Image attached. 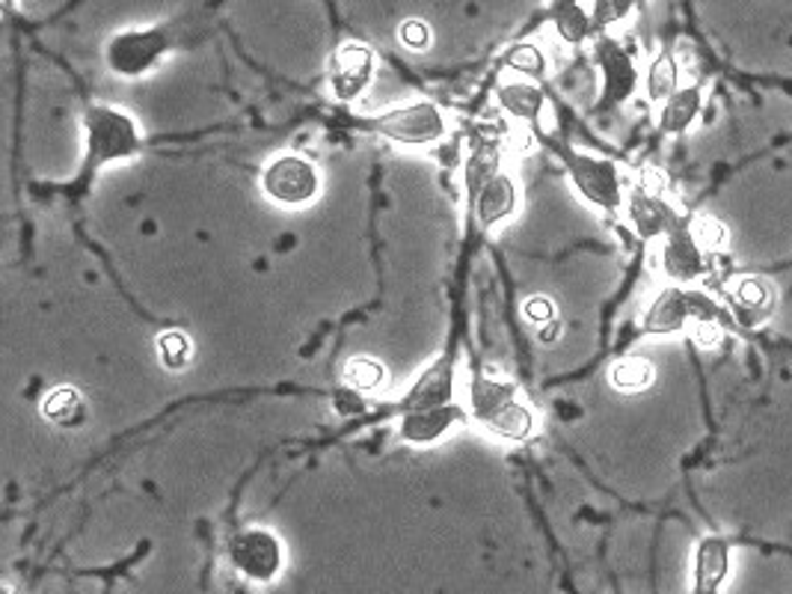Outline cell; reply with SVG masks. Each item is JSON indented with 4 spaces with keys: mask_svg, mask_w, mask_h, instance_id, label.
I'll return each instance as SVG.
<instances>
[{
    "mask_svg": "<svg viewBox=\"0 0 792 594\" xmlns=\"http://www.w3.org/2000/svg\"><path fill=\"white\" fill-rule=\"evenodd\" d=\"M173 48V33L166 28H146L116 33L104 48V63L120 78H143L152 72L161 57Z\"/></svg>",
    "mask_w": 792,
    "mask_h": 594,
    "instance_id": "obj_11",
    "label": "cell"
},
{
    "mask_svg": "<svg viewBox=\"0 0 792 594\" xmlns=\"http://www.w3.org/2000/svg\"><path fill=\"white\" fill-rule=\"evenodd\" d=\"M3 3H7V7H10V3H12V0H3Z\"/></svg>",
    "mask_w": 792,
    "mask_h": 594,
    "instance_id": "obj_34",
    "label": "cell"
},
{
    "mask_svg": "<svg viewBox=\"0 0 792 594\" xmlns=\"http://www.w3.org/2000/svg\"><path fill=\"white\" fill-rule=\"evenodd\" d=\"M229 562L244 580L256 585L277 583L286 567V547L270 530L253 526L238 532L229 544Z\"/></svg>",
    "mask_w": 792,
    "mask_h": 594,
    "instance_id": "obj_12",
    "label": "cell"
},
{
    "mask_svg": "<svg viewBox=\"0 0 792 594\" xmlns=\"http://www.w3.org/2000/svg\"><path fill=\"white\" fill-rule=\"evenodd\" d=\"M680 90V60L671 51H662L650 60L645 72V95L647 102L659 107V104Z\"/></svg>",
    "mask_w": 792,
    "mask_h": 594,
    "instance_id": "obj_22",
    "label": "cell"
},
{
    "mask_svg": "<svg viewBox=\"0 0 792 594\" xmlns=\"http://www.w3.org/2000/svg\"><path fill=\"white\" fill-rule=\"evenodd\" d=\"M730 574V541L721 535H707L695 547L691 565V594H719Z\"/></svg>",
    "mask_w": 792,
    "mask_h": 594,
    "instance_id": "obj_19",
    "label": "cell"
},
{
    "mask_svg": "<svg viewBox=\"0 0 792 594\" xmlns=\"http://www.w3.org/2000/svg\"><path fill=\"white\" fill-rule=\"evenodd\" d=\"M555 33L567 42V45H582L594 39V19H590V10L582 3V0H567L555 10Z\"/></svg>",
    "mask_w": 792,
    "mask_h": 594,
    "instance_id": "obj_24",
    "label": "cell"
},
{
    "mask_svg": "<svg viewBox=\"0 0 792 594\" xmlns=\"http://www.w3.org/2000/svg\"><path fill=\"white\" fill-rule=\"evenodd\" d=\"M689 226L703 250L712 253V256H716V253H724V247H728L730 242V233L719 217H712V214H691Z\"/></svg>",
    "mask_w": 792,
    "mask_h": 594,
    "instance_id": "obj_27",
    "label": "cell"
},
{
    "mask_svg": "<svg viewBox=\"0 0 792 594\" xmlns=\"http://www.w3.org/2000/svg\"><path fill=\"white\" fill-rule=\"evenodd\" d=\"M562 161L582 203L590 205L594 212L608 214V217H620L632 178L618 158L590 152V148L567 146L562 152Z\"/></svg>",
    "mask_w": 792,
    "mask_h": 594,
    "instance_id": "obj_2",
    "label": "cell"
},
{
    "mask_svg": "<svg viewBox=\"0 0 792 594\" xmlns=\"http://www.w3.org/2000/svg\"><path fill=\"white\" fill-rule=\"evenodd\" d=\"M496 104L498 111L505 113L507 120L523 129H537L544 120L549 99H546L544 86H537L528 78H502L496 86Z\"/></svg>",
    "mask_w": 792,
    "mask_h": 594,
    "instance_id": "obj_16",
    "label": "cell"
},
{
    "mask_svg": "<svg viewBox=\"0 0 792 594\" xmlns=\"http://www.w3.org/2000/svg\"><path fill=\"white\" fill-rule=\"evenodd\" d=\"M398 37H401V42H404L407 48H413V51H424V48L431 45V28H428L422 19H407L404 24L398 28Z\"/></svg>",
    "mask_w": 792,
    "mask_h": 594,
    "instance_id": "obj_31",
    "label": "cell"
},
{
    "mask_svg": "<svg viewBox=\"0 0 792 594\" xmlns=\"http://www.w3.org/2000/svg\"><path fill=\"white\" fill-rule=\"evenodd\" d=\"M632 7H636V0H590L588 10L594 19V30L606 33V30L618 28L632 16Z\"/></svg>",
    "mask_w": 792,
    "mask_h": 594,
    "instance_id": "obj_28",
    "label": "cell"
},
{
    "mask_svg": "<svg viewBox=\"0 0 792 594\" xmlns=\"http://www.w3.org/2000/svg\"><path fill=\"white\" fill-rule=\"evenodd\" d=\"M261 194L279 208H306L321 194V173L315 161L297 155V152H279L261 167Z\"/></svg>",
    "mask_w": 792,
    "mask_h": 594,
    "instance_id": "obj_8",
    "label": "cell"
},
{
    "mask_svg": "<svg viewBox=\"0 0 792 594\" xmlns=\"http://www.w3.org/2000/svg\"><path fill=\"white\" fill-rule=\"evenodd\" d=\"M698 318H721V307L698 286H665L662 283L641 316V334L686 336Z\"/></svg>",
    "mask_w": 792,
    "mask_h": 594,
    "instance_id": "obj_6",
    "label": "cell"
},
{
    "mask_svg": "<svg viewBox=\"0 0 792 594\" xmlns=\"http://www.w3.org/2000/svg\"><path fill=\"white\" fill-rule=\"evenodd\" d=\"M461 401L470 419L490 437L505 443H525L537 431V413L520 396L516 383L493 375H470L461 387Z\"/></svg>",
    "mask_w": 792,
    "mask_h": 594,
    "instance_id": "obj_1",
    "label": "cell"
},
{
    "mask_svg": "<svg viewBox=\"0 0 792 594\" xmlns=\"http://www.w3.org/2000/svg\"><path fill=\"white\" fill-rule=\"evenodd\" d=\"M703 107H707V86H680V90L668 95L659 107H654L656 131H662L668 137H680V134L691 131V125L700 120Z\"/></svg>",
    "mask_w": 792,
    "mask_h": 594,
    "instance_id": "obj_18",
    "label": "cell"
},
{
    "mask_svg": "<svg viewBox=\"0 0 792 594\" xmlns=\"http://www.w3.org/2000/svg\"><path fill=\"white\" fill-rule=\"evenodd\" d=\"M686 336H689V342L698 345L700 351H716L728 339V327L721 318H698Z\"/></svg>",
    "mask_w": 792,
    "mask_h": 594,
    "instance_id": "obj_29",
    "label": "cell"
},
{
    "mask_svg": "<svg viewBox=\"0 0 792 594\" xmlns=\"http://www.w3.org/2000/svg\"><path fill=\"white\" fill-rule=\"evenodd\" d=\"M83 140H86V148H83V173L86 176H93L111 164L137 158L146 148V134L140 131L137 120L111 104L86 107Z\"/></svg>",
    "mask_w": 792,
    "mask_h": 594,
    "instance_id": "obj_3",
    "label": "cell"
},
{
    "mask_svg": "<svg viewBox=\"0 0 792 594\" xmlns=\"http://www.w3.org/2000/svg\"><path fill=\"white\" fill-rule=\"evenodd\" d=\"M470 419L463 401H449V404H436V408H419V410H401L395 419L398 440L415 449H428L436 445L445 434H452L454 428L463 426Z\"/></svg>",
    "mask_w": 792,
    "mask_h": 594,
    "instance_id": "obj_13",
    "label": "cell"
},
{
    "mask_svg": "<svg viewBox=\"0 0 792 594\" xmlns=\"http://www.w3.org/2000/svg\"><path fill=\"white\" fill-rule=\"evenodd\" d=\"M724 295L733 304L739 321H745L748 327L765 325L778 309V286L760 274H739L737 279H730Z\"/></svg>",
    "mask_w": 792,
    "mask_h": 594,
    "instance_id": "obj_15",
    "label": "cell"
},
{
    "mask_svg": "<svg viewBox=\"0 0 792 594\" xmlns=\"http://www.w3.org/2000/svg\"><path fill=\"white\" fill-rule=\"evenodd\" d=\"M523 316L528 318V325L535 327H546L553 325V321H558V318H555V304L546 295L528 297V300L523 304Z\"/></svg>",
    "mask_w": 792,
    "mask_h": 594,
    "instance_id": "obj_30",
    "label": "cell"
},
{
    "mask_svg": "<svg viewBox=\"0 0 792 594\" xmlns=\"http://www.w3.org/2000/svg\"><path fill=\"white\" fill-rule=\"evenodd\" d=\"M650 253H654L656 277L662 279L665 286H698L710 277L712 253L700 247L689 223L665 235L662 242L650 247Z\"/></svg>",
    "mask_w": 792,
    "mask_h": 594,
    "instance_id": "obj_9",
    "label": "cell"
},
{
    "mask_svg": "<svg viewBox=\"0 0 792 594\" xmlns=\"http://www.w3.org/2000/svg\"><path fill=\"white\" fill-rule=\"evenodd\" d=\"M374 72H378V60L369 45H360V42L339 45L330 60L332 99L341 104L357 102L374 81Z\"/></svg>",
    "mask_w": 792,
    "mask_h": 594,
    "instance_id": "obj_14",
    "label": "cell"
},
{
    "mask_svg": "<svg viewBox=\"0 0 792 594\" xmlns=\"http://www.w3.org/2000/svg\"><path fill=\"white\" fill-rule=\"evenodd\" d=\"M590 60H594L599 72V113L618 111V107L636 99V93L645 84L641 81V69H638L636 57L629 54L618 39L608 37V33H597L594 45H590Z\"/></svg>",
    "mask_w": 792,
    "mask_h": 594,
    "instance_id": "obj_7",
    "label": "cell"
},
{
    "mask_svg": "<svg viewBox=\"0 0 792 594\" xmlns=\"http://www.w3.org/2000/svg\"><path fill=\"white\" fill-rule=\"evenodd\" d=\"M461 399L457 392V366L452 357H440L431 362L428 369L415 378L404 399H401V410H419V408H436V404H449V401Z\"/></svg>",
    "mask_w": 792,
    "mask_h": 594,
    "instance_id": "obj_17",
    "label": "cell"
},
{
    "mask_svg": "<svg viewBox=\"0 0 792 594\" xmlns=\"http://www.w3.org/2000/svg\"><path fill=\"white\" fill-rule=\"evenodd\" d=\"M332 408L339 410L341 417H357L362 408H366V401H362V396L360 392H353V390H339L336 392V399H332Z\"/></svg>",
    "mask_w": 792,
    "mask_h": 594,
    "instance_id": "obj_32",
    "label": "cell"
},
{
    "mask_svg": "<svg viewBox=\"0 0 792 594\" xmlns=\"http://www.w3.org/2000/svg\"><path fill=\"white\" fill-rule=\"evenodd\" d=\"M341 383L360 396H378L387 390V369L374 357H350L341 369Z\"/></svg>",
    "mask_w": 792,
    "mask_h": 594,
    "instance_id": "obj_23",
    "label": "cell"
},
{
    "mask_svg": "<svg viewBox=\"0 0 792 594\" xmlns=\"http://www.w3.org/2000/svg\"><path fill=\"white\" fill-rule=\"evenodd\" d=\"M558 330H562V327H558V321H553V325H546V327H537V339L546 345L555 342V339H558Z\"/></svg>",
    "mask_w": 792,
    "mask_h": 594,
    "instance_id": "obj_33",
    "label": "cell"
},
{
    "mask_svg": "<svg viewBox=\"0 0 792 594\" xmlns=\"http://www.w3.org/2000/svg\"><path fill=\"white\" fill-rule=\"evenodd\" d=\"M157 360L169 371H185L194 362V342L185 330H166L157 336Z\"/></svg>",
    "mask_w": 792,
    "mask_h": 594,
    "instance_id": "obj_25",
    "label": "cell"
},
{
    "mask_svg": "<svg viewBox=\"0 0 792 594\" xmlns=\"http://www.w3.org/2000/svg\"><path fill=\"white\" fill-rule=\"evenodd\" d=\"M466 199H470L475 226L481 233H493V229H502L505 223L516 217L520 205H523V185H520L514 167L505 161L484 182L466 191Z\"/></svg>",
    "mask_w": 792,
    "mask_h": 594,
    "instance_id": "obj_10",
    "label": "cell"
},
{
    "mask_svg": "<svg viewBox=\"0 0 792 594\" xmlns=\"http://www.w3.org/2000/svg\"><path fill=\"white\" fill-rule=\"evenodd\" d=\"M507 69L520 78H528V81H537L541 74L546 72V54L535 42H520L507 51Z\"/></svg>",
    "mask_w": 792,
    "mask_h": 594,
    "instance_id": "obj_26",
    "label": "cell"
},
{
    "mask_svg": "<svg viewBox=\"0 0 792 594\" xmlns=\"http://www.w3.org/2000/svg\"><path fill=\"white\" fill-rule=\"evenodd\" d=\"M39 413L45 417V422L56 428H78L86 419V399H83V392L78 387L60 383V387L42 396Z\"/></svg>",
    "mask_w": 792,
    "mask_h": 594,
    "instance_id": "obj_20",
    "label": "cell"
},
{
    "mask_svg": "<svg viewBox=\"0 0 792 594\" xmlns=\"http://www.w3.org/2000/svg\"><path fill=\"white\" fill-rule=\"evenodd\" d=\"M656 381V366L641 354H624L608 366V383L618 392L636 396V392L650 390Z\"/></svg>",
    "mask_w": 792,
    "mask_h": 594,
    "instance_id": "obj_21",
    "label": "cell"
},
{
    "mask_svg": "<svg viewBox=\"0 0 792 594\" xmlns=\"http://www.w3.org/2000/svg\"><path fill=\"white\" fill-rule=\"evenodd\" d=\"M689 217L691 214L668 194L662 178L645 170L641 178H632V187H629L627 203H624L618 221H624V226L636 235L638 242L654 247V244L662 242L665 235L686 226Z\"/></svg>",
    "mask_w": 792,
    "mask_h": 594,
    "instance_id": "obj_4",
    "label": "cell"
},
{
    "mask_svg": "<svg viewBox=\"0 0 792 594\" xmlns=\"http://www.w3.org/2000/svg\"><path fill=\"white\" fill-rule=\"evenodd\" d=\"M366 129L378 137L389 140V143H395V146L428 148L443 143L452 134V122H449V113L440 104L419 99V102L398 104L392 111L371 116V120H366Z\"/></svg>",
    "mask_w": 792,
    "mask_h": 594,
    "instance_id": "obj_5",
    "label": "cell"
}]
</instances>
